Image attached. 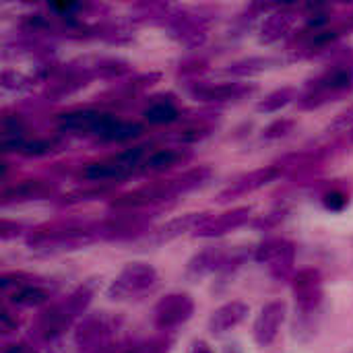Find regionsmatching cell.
I'll list each match as a JSON object with an SVG mask.
<instances>
[{"label": "cell", "mask_w": 353, "mask_h": 353, "mask_svg": "<svg viewBox=\"0 0 353 353\" xmlns=\"http://www.w3.org/2000/svg\"><path fill=\"white\" fill-rule=\"evenodd\" d=\"M56 190L54 184L46 182V180H23L10 188H4L2 192V205H10V203H23V201H37L43 199L48 194H52Z\"/></svg>", "instance_id": "2e32d148"}, {"label": "cell", "mask_w": 353, "mask_h": 353, "mask_svg": "<svg viewBox=\"0 0 353 353\" xmlns=\"http://www.w3.org/2000/svg\"><path fill=\"white\" fill-rule=\"evenodd\" d=\"M190 353H213V350L205 343V341H194L192 343V350Z\"/></svg>", "instance_id": "e575fe53"}, {"label": "cell", "mask_w": 353, "mask_h": 353, "mask_svg": "<svg viewBox=\"0 0 353 353\" xmlns=\"http://www.w3.org/2000/svg\"><path fill=\"white\" fill-rule=\"evenodd\" d=\"M281 176V170L277 165H267V168H259L250 174L240 176L238 180H234L230 186H225L219 194H217V203H230L232 199H240L246 194H252L254 190L275 182Z\"/></svg>", "instance_id": "7c38bea8"}, {"label": "cell", "mask_w": 353, "mask_h": 353, "mask_svg": "<svg viewBox=\"0 0 353 353\" xmlns=\"http://www.w3.org/2000/svg\"><path fill=\"white\" fill-rule=\"evenodd\" d=\"M285 314H288V304L283 300L267 302L261 308V312L254 321V327H252V337H254L256 345L269 347L277 339L281 325L285 321Z\"/></svg>", "instance_id": "30bf717a"}, {"label": "cell", "mask_w": 353, "mask_h": 353, "mask_svg": "<svg viewBox=\"0 0 353 353\" xmlns=\"http://www.w3.org/2000/svg\"><path fill=\"white\" fill-rule=\"evenodd\" d=\"M294 128V120H288V118H281V120H275L273 124H269L265 128V139H279V137H285L288 132H292Z\"/></svg>", "instance_id": "f546056e"}, {"label": "cell", "mask_w": 353, "mask_h": 353, "mask_svg": "<svg viewBox=\"0 0 353 353\" xmlns=\"http://www.w3.org/2000/svg\"><path fill=\"white\" fill-rule=\"evenodd\" d=\"M323 203H325V207L331 209V211H343V209L350 205V199H347V194L341 192V190H331V192L325 194Z\"/></svg>", "instance_id": "4dcf8cb0"}, {"label": "cell", "mask_w": 353, "mask_h": 353, "mask_svg": "<svg viewBox=\"0 0 353 353\" xmlns=\"http://www.w3.org/2000/svg\"><path fill=\"white\" fill-rule=\"evenodd\" d=\"M50 300V292L37 283H29V285H23L19 290H12L8 294V302L12 306H19V308H35V306H41Z\"/></svg>", "instance_id": "7402d4cb"}, {"label": "cell", "mask_w": 353, "mask_h": 353, "mask_svg": "<svg viewBox=\"0 0 353 353\" xmlns=\"http://www.w3.org/2000/svg\"><path fill=\"white\" fill-rule=\"evenodd\" d=\"M95 290H97V281L95 279H89L85 283H81L66 300H64V306L66 310L70 312V316L77 321V319H83V314L87 312L93 296H95Z\"/></svg>", "instance_id": "44dd1931"}, {"label": "cell", "mask_w": 353, "mask_h": 353, "mask_svg": "<svg viewBox=\"0 0 353 353\" xmlns=\"http://www.w3.org/2000/svg\"><path fill=\"white\" fill-rule=\"evenodd\" d=\"M172 345L174 341L170 337H153V339L130 343L128 347H124L122 353H172Z\"/></svg>", "instance_id": "83f0119b"}, {"label": "cell", "mask_w": 353, "mask_h": 353, "mask_svg": "<svg viewBox=\"0 0 353 353\" xmlns=\"http://www.w3.org/2000/svg\"><path fill=\"white\" fill-rule=\"evenodd\" d=\"M120 327V321L108 312H95L89 316H83L74 329V343L83 352H93L97 347H103L112 341Z\"/></svg>", "instance_id": "8992f818"}, {"label": "cell", "mask_w": 353, "mask_h": 353, "mask_svg": "<svg viewBox=\"0 0 353 353\" xmlns=\"http://www.w3.org/2000/svg\"><path fill=\"white\" fill-rule=\"evenodd\" d=\"M298 91L294 87H281L273 93H269L265 99H261L256 103V110L263 112V114H273V112H279L281 108H285L288 103H292L296 99Z\"/></svg>", "instance_id": "cb8c5ba5"}, {"label": "cell", "mask_w": 353, "mask_h": 353, "mask_svg": "<svg viewBox=\"0 0 353 353\" xmlns=\"http://www.w3.org/2000/svg\"><path fill=\"white\" fill-rule=\"evenodd\" d=\"M145 155H147V145L126 149V151H122L118 155H112L108 159L93 161L89 165H85L83 178L89 180V182H99V184H110V182L124 180V178L132 176L137 170L143 168V163L147 159Z\"/></svg>", "instance_id": "7a4b0ae2"}, {"label": "cell", "mask_w": 353, "mask_h": 353, "mask_svg": "<svg viewBox=\"0 0 353 353\" xmlns=\"http://www.w3.org/2000/svg\"><path fill=\"white\" fill-rule=\"evenodd\" d=\"M209 178H211L209 168H194V170L180 174L178 178H172L165 182H155V184L137 188L128 194H122L112 201V207L114 209H145V207L161 205V203H168L180 194H186V192L203 186Z\"/></svg>", "instance_id": "6da1fadb"}, {"label": "cell", "mask_w": 353, "mask_h": 353, "mask_svg": "<svg viewBox=\"0 0 353 353\" xmlns=\"http://www.w3.org/2000/svg\"><path fill=\"white\" fill-rule=\"evenodd\" d=\"M184 155L182 151H176V149H161V151H155L153 155H149L141 168V172L145 174H159V172H165L170 168H174L178 161H182Z\"/></svg>", "instance_id": "603a6c76"}, {"label": "cell", "mask_w": 353, "mask_h": 353, "mask_svg": "<svg viewBox=\"0 0 353 353\" xmlns=\"http://www.w3.org/2000/svg\"><path fill=\"white\" fill-rule=\"evenodd\" d=\"M252 87L242 85V83H207V85H199L192 95L201 101H230V99H240L242 95L250 93Z\"/></svg>", "instance_id": "d6986e66"}, {"label": "cell", "mask_w": 353, "mask_h": 353, "mask_svg": "<svg viewBox=\"0 0 353 353\" xmlns=\"http://www.w3.org/2000/svg\"><path fill=\"white\" fill-rule=\"evenodd\" d=\"M254 261L267 265L275 279H292L296 265V244L285 238H269L254 248Z\"/></svg>", "instance_id": "5b68a950"}, {"label": "cell", "mask_w": 353, "mask_h": 353, "mask_svg": "<svg viewBox=\"0 0 353 353\" xmlns=\"http://www.w3.org/2000/svg\"><path fill=\"white\" fill-rule=\"evenodd\" d=\"M252 213V207H236L232 211L219 213V215H209L194 232V238H205V240H213V238H221L238 228H242L244 223H248Z\"/></svg>", "instance_id": "8fae6325"}, {"label": "cell", "mask_w": 353, "mask_h": 353, "mask_svg": "<svg viewBox=\"0 0 353 353\" xmlns=\"http://www.w3.org/2000/svg\"><path fill=\"white\" fill-rule=\"evenodd\" d=\"M194 314V300L188 294H168L163 296L153 310L155 327L163 333L176 331L178 327L186 325Z\"/></svg>", "instance_id": "ba28073f"}, {"label": "cell", "mask_w": 353, "mask_h": 353, "mask_svg": "<svg viewBox=\"0 0 353 353\" xmlns=\"http://www.w3.org/2000/svg\"><path fill=\"white\" fill-rule=\"evenodd\" d=\"M2 353H39L33 345H29V343H10V345H6Z\"/></svg>", "instance_id": "d6a6232c"}, {"label": "cell", "mask_w": 353, "mask_h": 353, "mask_svg": "<svg viewBox=\"0 0 353 353\" xmlns=\"http://www.w3.org/2000/svg\"><path fill=\"white\" fill-rule=\"evenodd\" d=\"M246 259L248 252L244 248H228V246L205 248L188 261L186 275L190 279H203L215 273H230L232 269L240 267Z\"/></svg>", "instance_id": "3957f363"}, {"label": "cell", "mask_w": 353, "mask_h": 353, "mask_svg": "<svg viewBox=\"0 0 353 353\" xmlns=\"http://www.w3.org/2000/svg\"><path fill=\"white\" fill-rule=\"evenodd\" d=\"M145 120L151 124H170L174 120H178L180 112L172 101H153L145 112H143Z\"/></svg>", "instance_id": "484cf974"}, {"label": "cell", "mask_w": 353, "mask_h": 353, "mask_svg": "<svg viewBox=\"0 0 353 353\" xmlns=\"http://www.w3.org/2000/svg\"><path fill=\"white\" fill-rule=\"evenodd\" d=\"M211 213H186L182 217H176L168 223H163L159 230H155L153 234V242L157 244H163V242H170V240H176L188 232H194Z\"/></svg>", "instance_id": "e0dca14e"}, {"label": "cell", "mask_w": 353, "mask_h": 353, "mask_svg": "<svg viewBox=\"0 0 353 353\" xmlns=\"http://www.w3.org/2000/svg\"><path fill=\"white\" fill-rule=\"evenodd\" d=\"M54 147H56V143L50 139H35V141H25L21 153L27 157H43V155H50L54 151Z\"/></svg>", "instance_id": "f1b7e54d"}, {"label": "cell", "mask_w": 353, "mask_h": 353, "mask_svg": "<svg viewBox=\"0 0 353 353\" xmlns=\"http://www.w3.org/2000/svg\"><path fill=\"white\" fill-rule=\"evenodd\" d=\"M0 321H2V331H4V333H12V331H17V321H12V319H10V312H8V310H2Z\"/></svg>", "instance_id": "836d02e7"}, {"label": "cell", "mask_w": 353, "mask_h": 353, "mask_svg": "<svg viewBox=\"0 0 353 353\" xmlns=\"http://www.w3.org/2000/svg\"><path fill=\"white\" fill-rule=\"evenodd\" d=\"M292 292L296 298V308L302 319H310L319 312L325 290H323V275L319 269H302L292 277Z\"/></svg>", "instance_id": "52a82bcc"}, {"label": "cell", "mask_w": 353, "mask_h": 353, "mask_svg": "<svg viewBox=\"0 0 353 353\" xmlns=\"http://www.w3.org/2000/svg\"><path fill=\"white\" fill-rule=\"evenodd\" d=\"M157 271L149 263H128L110 283L105 296L110 300H130L145 296L157 285Z\"/></svg>", "instance_id": "277c9868"}, {"label": "cell", "mask_w": 353, "mask_h": 353, "mask_svg": "<svg viewBox=\"0 0 353 353\" xmlns=\"http://www.w3.org/2000/svg\"><path fill=\"white\" fill-rule=\"evenodd\" d=\"M296 25V14L288 8H279L277 12L269 14L265 23L261 25V41L263 43H275L283 39Z\"/></svg>", "instance_id": "ac0fdd59"}, {"label": "cell", "mask_w": 353, "mask_h": 353, "mask_svg": "<svg viewBox=\"0 0 353 353\" xmlns=\"http://www.w3.org/2000/svg\"><path fill=\"white\" fill-rule=\"evenodd\" d=\"M209 134V128H188V130H182L180 134H178V141L180 143H196V141H201V139H205Z\"/></svg>", "instance_id": "1f68e13d"}, {"label": "cell", "mask_w": 353, "mask_h": 353, "mask_svg": "<svg viewBox=\"0 0 353 353\" xmlns=\"http://www.w3.org/2000/svg\"><path fill=\"white\" fill-rule=\"evenodd\" d=\"M172 35L188 48H201L207 41V25L203 23L201 17H194V14L174 17Z\"/></svg>", "instance_id": "9a60e30c"}, {"label": "cell", "mask_w": 353, "mask_h": 353, "mask_svg": "<svg viewBox=\"0 0 353 353\" xmlns=\"http://www.w3.org/2000/svg\"><path fill=\"white\" fill-rule=\"evenodd\" d=\"M74 323V319L70 316V312L66 310L64 302H58L54 306H50L48 310H43L37 321H35V335L41 341H54L58 339L66 329H70V325Z\"/></svg>", "instance_id": "4fadbf2b"}, {"label": "cell", "mask_w": 353, "mask_h": 353, "mask_svg": "<svg viewBox=\"0 0 353 353\" xmlns=\"http://www.w3.org/2000/svg\"><path fill=\"white\" fill-rule=\"evenodd\" d=\"M223 353H242V352L238 350V345H225Z\"/></svg>", "instance_id": "d590c367"}, {"label": "cell", "mask_w": 353, "mask_h": 353, "mask_svg": "<svg viewBox=\"0 0 353 353\" xmlns=\"http://www.w3.org/2000/svg\"><path fill=\"white\" fill-rule=\"evenodd\" d=\"M352 81L353 74L350 68H333V70H329L327 74H323V77L316 81V87H314L310 99L316 97V99L325 101L329 95L341 93V91H345L347 87H352Z\"/></svg>", "instance_id": "ffe728a7"}, {"label": "cell", "mask_w": 353, "mask_h": 353, "mask_svg": "<svg viewBox=\"0 0 353 353\" xmlns=\"http://www.w3.org/2000/svg\"><path fill=\"white\" fill-rule=\"evenodd\" d=\"M248 312H250L248 304H244L240 300H232V302L219 306L217 310H213L207 327L213 335H225L232 329H236L238 325H242L246 321Z\"/></svg>", "instance_id": "5bb4252c"}, {"label": "cell", "mask_w": 353, "mask_h": 353, "mask_svg": "<svg viewBox=\"0 0 353 353\" xmlns=\"http://www.w3.org/2000/svg\"><path fill=\"white\" fill-rule=\"evenodd\" d=\"M281 60L277 58H246V60H240V62H234L230 64L228 72L236 74V77H248V74H254V72H263L275 64H279Z\"/></svg>", "instance_id": "4316f807"}, {"label": "cell", "mask_w": 353, "mask_h": 353, "mask_svg": "<svg viewBox=\"0 0 353 353\" xmlns=\"http://www.w3.org/2000/svg\"><path fill=\"white\" fill-rule=\"evenodd\" d=\"M143 134V126L137 122H124V120H116L105 134L101 137V141H110V143H124V141H132L137 137Z\"/></svg>", "instance_id": "d4e9b609"}, {"label": "cell", "mask_w": 353, "mask_h": 353, "mask_svg": "<svg viewBox=\"0 0 353 353\" xmlns=\"http://www.w3.org/2000/svg\"><path fill=\"white\" fill-rule=\"evenodd\" d=\"M118 118L108 114V112H99V110H72L66 114L58 116V126L62 132H72V134H95V137H103L105 130L116 122Z\"/></svg>", "instance_id": "9c48e42d"}]
</instances>
